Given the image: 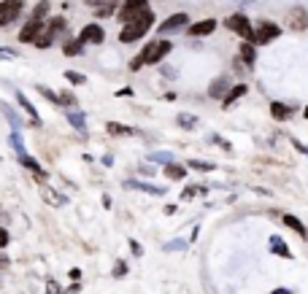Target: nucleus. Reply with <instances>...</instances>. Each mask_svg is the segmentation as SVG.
Wrapping results in <instances>:
<instances>
[{
	"instance_id": "1",
	"label": "nucleus",
	"mask_w": 308,
	"mask_h": 294,
	"mask_svg": "<svg viewBox=\"0 0 308 294\" xmlns=\"http://www.w3.org/2000/svg\"><path fill=\"white\" fill-rule=\"evenodd\" d=\"M170 49H173L170 41H149V43H146V49L130 62V70H140L144 65H157Z\"/></svg>"
},
{
	"instance_id": "2",
	"label": "nucleus",
	"mask_w": 308,
	"mask_h": 294,
	"mask_svg": "<svg viewBox=\"0 0 308 294\" xmlns=\"http://www.w3.org/2000/svg\"><path fill=\"white\" fill-rule=\"evenodd\" d=\"M152 24H154V14L152 11H144L138 19H132V22H127L122 32H119V41L122 43H132V41H138V38H144L146 32L152 30Z\"/></svg>"
},
{
	"instance_id": "3",
	"label": "nucleus",
	"mask_w": 308,
	"mask_h": 294,
	"mask_svg": "<svg viewBox=\"0 0 308 294\" xmlns=\"http://www.w3.org/2000/svg\"><path fill=\"white\" fill-rule=\"evenodd\" d=\"M224 27L232 30V32H238L244 41H252V43H254V27H252V22H249V19H246L244 14L227 16V19H224Z\"/></svg>"
},
{
	"instance_id": "4",
	"label": "nucleus",
	"mask_w": 308,
	"mask_h": 294,
	"mask_svg": "<svg viewBox=\"0 0 308 294\" xmlns=\"http://www.w3.org/2000/svg\"><path fill=\"white\" fill-rule=\"evenodd\" d=\"M144 11H149V0H124V5L119 8V22L127 24L132 19H138Z\"/></svg>"
},
{
	"instance_id": "5",
	"label": "nucleus",
	"mask_w": 308,
	"mask_h": 294,
	"mask_svg": "<svg viewBox=\"0 0 308 294\" xmlns=\"http://www.w3.org/2000/svg\"><path fill=\"white\" fill-rule=\"evenodd\" d=\"M24 8V0H0V27L11 24Z\"/></svg>"
},
{
	"instance_id": "6",
	"label": "nucleus",
	"mask_w": 308,
	"mask_h": 294,
	"mask_svg": "<svg viewBox=\"0 0 308 294\" xmlns=\"http://www.w3.org/2000/svg\"><path fill=\"white\" fill-rule=\"evenodd\" d=\"M41 30H44V19L30 16V19H28V24H24V27L19 30V41H22V43H36V41H38V35H41Z\"/></svg>"
},
{
	"instance_id": "7",
	"label": "nucleus",
	"mask_w": 308,
	"mask_h": 294,
	"mask_svg": "<svg viewBox=\"0 0 308 294\" xmlns=\"http://www.w3.org/2000/svg\"><path fill=\"white\" fill-rule=\"evenodd\" d=\"M281 35V27L273 22H262L257 30H254V43H270Z\"/></svg>"
},
{
	"instance_id": "8",
	"label": "nucleus",
	"mask_w": 308,
	"mask_h": 294,
	"mask_svg": "<svg viewBox=\"0 0 308 294\" xmlns=\"http://www.w3.org/2000/svg\"><path fill=\"white\" fill-rule=\"evenodd\" d=\"M82 38L84 43H103L106 41V30L100 27V24H86V27H82Z\"/></svg>"
},
{
	"instance_id": "9",
	"label": "nucleus",
	"mask_w": 308,
	"mask_h": 294,
	"mask_svg": "<svg viewBox=\"0 0 308 294\" xmlns=\"http://www.w3.org/2000/svg\"><path fill=\"white\" fill-rule=\"evenodd\" d=\"M16 100H19V105H22V108H24V113H30V119H32L30 124H32V127H41L44 122H41V116H38L36 105H32L28 97H24V92H22V89H16Z\"/></svg>"
},
{
	"instance_id": "10",
	"label": "nucleus",
	"mask_w": 308,
	"mask_h": 294,
	"mask_svg": "<svg viewBox=\"0 0 308 294\" xmlns=\"http://www.w3.org/2000/svg\"><path fill=\"white\" fill-rule=\"evenodd\" d=\"M186 22H190V16H186V14H173L170 19H165V22L160 24V32H173V30L184 27Z\"/></svg>"
},
{
	"instance_id": "11",
	"label": "nucleus",
	"mask_w": 308,
	"mask_h": 294,
	"mask_svg": "<svg viewBox=\"0 0 308 294\" xmlns=\"http://www.w3.org/2000/svg\"><path fill=\"white\" fill-rule=\"evenodd\" d=\"M290 27H292V30H306V27H308V14H306V8H292V11H290Z\"/></svg>"
},
{
	"instance_id": "12",
	"label": "nucleus",
	"mask_w": 308,
	"mask_h": 294,
	"mask_svg": "<svg viewBox=\"0 0 308 294\" xmlns=\"http://www.w3.org/2000/svg\"><path fill=\"white\" fill-rule=\"evenodd\" d=\"M216 30V22L214 19H203V22H195V24H190V35H211V32Z\"/></svg>"
},
{
	"instance_id": "13",
	"label": "nucleus",
	"mask_w": 308,
	"mask_h": 294,
	"mask_svg": "<svg viewBox=\"0 0 308 294\" xmlns=\"http://www.w3.org/2000/svg\"><path fill=\"white\" fill-rule=\"evenodd\" d=\"M127 186L130 189H140V192H146V195H165V189L162 186H154V184H144V181H127Z\"/></svg>"
},
{
	"instance_id": "14",
	"label": "nucleus",
	"mask_w": 308,
	"mask_h": 294,
	"mask_svg": "<svg viewBox=\"0 0 308 294\" xmlns=\"http://www.w3.org/2000/svg\"><path fill=\"white\" fill-rule=\"evenodd\" d=\"M0 113H3V116H6V119H8V124H11V127H14V132H16V130H22V119H19V116H16V111H14V108H11V105H6V103H0Z\"/></svg>"
},
{
	"instance_id": "15",
	"label": "nucleus",
	"mask_w": 308,
	"mask_h": 294,
	"mask_svg": "<svg viewBox=\"0 0 308 294\" xmlns=\"http://www.w3.org/2000/svg\"><path fill=\"white\" fill-rule=\"evenodd\" d=\"M240 59H244L249 68L257 62V51H254V43H252V41H244V43H240Z\"/></svg>"
},
{
	"instance_id": "16",
	"label": "nucleus",
	"mask_w": 308,
	"mask_h": 294,
	"mask_svg": "<svg viewBox=\"0 0 308 294\" xmlns=\"http://www.w3.org/2000/svg\"><path fill=\"white\" fill-rule=\"evenodd\" d=\"M270 116L276 119V122H284V119L292 116V108L284 103H270Z\"/></svg>"
},
{
	"instance_id": "17",
	"label": "nucleus",
	"mask_w": 308,
	"mask_h": 294,
	"mask_svg": "<svg viewBox=\"0 0 308 294\" xmlns=\"http://www.w3.org/2000/svg\"><path fill=\"white\" fill-rule=\"evenodd\" d=\"M244 95H246V84H238V86H232V89L224 95V100H222V103H224V108H230V105L236 103L238 97H244Z\"/></svg>"
},
{
	"instance_id": "18",
	"label": "nucleus",
	"mask_w": 308,
	"mask_h": 294,
	"mask_svg": "<svg viewBox=\"0 0 308 294\" xmlns=\"http://www.w3.org/2000/svg\"><path fill=\"white\" fill-rule=\"evenodd\" d=\"M165 176H168L170 181H184V178H186V170L182 168V165L170 162V165H165Z\"/></svg>"
},
{
	"instance_id": "19",
	"label": "nucleus",
	"mask_w": 308,
	"mask_h": 294,
	"mask_svg": "<svg viewBox=\"0 0 308 294\" xmlns=\"http://www.w3.org/2000/svg\"><path fill=\"white\" fill-rule=\"evenodd\" d=\"M176 122H178L182 130H195V127H198V116H195V113H178Z\"/></svg>"
},
{
	"instance_id": "20",
	"label": "nucleus",
	"mask_w": 308,
	"mask_h": 294,
	"mask_svg": "<svg viewBox=\"0 0 308 294\" xmlns=\"http://www.w3.org/2000/svg\"><path fill=\"white\" fill-rule=\"evenodd\" d=\"M284 224L290 227V230H294V232H298L300 238H306V227H303V222H300L298 216H292V213H286V216H284Z\"/></svg>"
},
{
	"instance_id": "21",
	"label": "nucleus",
	"mask_w": 308,
	"mask_h": 294,
	"mask_svg": "<svg viewBox=\"0 0 308 294\" xmlns=\"http://www.w3.org/2000/svg\"><path fill=\"white\" fill-rule=\"evenodd\" d=\"M62 51H65V54H68V57L84 54V41H82V38H76V41H68V43L62 46Z\"/></svg>"
},
{
	"instance_id": "22",
	"label": "nucleus",
	"mask_w": 308,
	"mask_h": 294,
	"mask_svg": "<svg viewBox=\"0 0 308 294\" xmlns=\"http://www.w3.org/2000/svg\"><path fill=\"white\" fill-rule=\"evenodd\" d=\"M232 86H230V81L227 78H219V81H214V86H211V97H222L224 100V92H230Z\"/></svg>"
},
{
	"instance_id": "23",
	"label": "nucleus",
	"mask_w": 308,
	"mask_h": 294,
	"mask_svg": "<svg viewBox=\"0 0 308 294\" xmlns=\"http://www.w3.org/2000/svg\"><path fill=\"white\" fill-rule=\"evenodd\" d=\"M68 122H70L73 127H76L78 132H86V116H84V113H78V111H70V113H68Z\"/></svg>"
},
{
	"instance_id": "24",
	"label": "nucleus",
	"mask_w": 308,
	"mask_h": 294,
	"mask_svg": "<svg viewBox=\"0 0 308 294\" xmlns=\"http://www.w3.org/2000/svg\"><path fill=\"white\" fill-rule=\"evenodd\" d=\"M8 143H11V149H14L19 157H28V154H24V140H22V135H19V130H16V132H11Z\"/></svg>"
},
{
	"instance_id": "25",
	"label": "nucleus",
	"mask_w": 308,
	"mask_h": 294,
	"mask_svg": "<svg viewBox=\"0 0 308 294\" xmlns=\"http://www.w3.org/2000/svg\"><path fill=\"white\" fill-rule=\"evenodd\" d=\"M106 127H108L111 135H132V132H136L132 127H124V124H119V122H108Z\"/></svg>"
},
{
	"instance_id": "26",
	"label": "nucleus",
	"mask_w": 308,
	"mask_h": 294,
	"mask_svg": "<svg viewBox=\"0 0 308 294\" xmlns=\"http://www.w3.org/2000/svg\"><path fill=\"white\" fill-rule=\"evenodd\" d=\"M60 30H65V19H62V16H54V19L49 22V30H46V35H49V38H54Z\"/></svg>"
},
{
	"instance_id": "27",
	"label": "nucleus",
	"mask_w": 308,
	"mask_h": 294,
	"mask_svg": "<svg viewBox=\"0 0 308 294\" xmlns=\"http://www.w3.org/2000/svg\"><path fill=\"white\" fill-rule=\"evenodd\" d=\"M149 162H165V165H170L173 162V154H170V151H154V154H149Z\"/></svg>"
},
{
	"instance_id": "28",
	"label": "nucleus",
	"mask_w": 308,
	"mask_h": 294,
	"mask_svg": "<svg viewBox=\"0 0 308 294\" xmlns=\"http://www.w3.org/2000/svg\"><path fill=\"white\" fill-rule=\"evenodd\" d=\"M270 249H273V251H278L284 259H290V257H292V254H290V249H286V246L281 243V238H270Z\"/></svg>"
},
{
	"instance_id": "29",
	"label": "nucleus",
	"mask_w": 308,
	"mask_h": 294,
	"mask_svg": "<svg viewBox=\"0 0 308 294\" xmlns=\"http://www.w3.org/2000/svg\"><path fill=\"white\" fill-rule=\"evenodd\" d=\"M65 78H68L70 84H76V86L86 84V76H84V73H78V70H65Z\"/></svg>"
},
{
	"instance_id": "30",
	"label": "nucleus",
	"mask_w": 308,
	"mask_h": 294,
	"mask_svg": "<svg viewBox=\"0 0 308 294\" xmlns=\"http://www.w3.org/2000/svg\"><path fill=\"white\" fill-rule=\"evenodd\" d=\"M190 168H192V170H200V173H211V170H214V162H203V159H190Z\"/></svg>"
},
{
	"instance_id": "31",
	"label": "nucleus",
	"mask_w": 308,
	"mask_h": 294,
	"mask_svg": "<svg viewBox=\"0 0 308 294\" xmlns=\"http://www.w3.org/2000/svg\"><path fill=\"white\" fill-rule=\"evenodd\" d=\"M19 165H24V168H28V170H32V173H36V176H38V173H44V170H41V165H38L32 157H19Z\"/></svg>"
},
{
	"instance_id": "32",
	"label": "nucleus",
	"mask_w": 308,
	"mask_h": 294,
	"mask_svg": "<svg viewBox=\"0 0 308 294\" xmlns=\"http://www.w3.org/2000/svg\"><path fill=\"white\" fill-rule=\"evenodd\" d=\"M46 14H49V0H41V3L36 5V11H32V16H36V19H46Z\"/></svg>"
},
{
	"instance_id": "33",
	"label": "nucleus",
	"mask_w": 308,
	"mask_h": 294,
	"mask_svg": "<svg viewBox=\"0 0 308 294\" xmlns=\"http://www.w3.org/2000/svg\"><path fill=\"white\" fill-rule=\"evenodd\" d=\"M36 86H38V84H36ZM38 92H41V95H44L46 100H52V103H54V105H60V95H57V92L46 89V86H38Z\"/></svg>"
},
{
	"instance_id": "34",
	"label": "nucleus",
	"mask_w": 308,
	"mask_h": 294,
	"mask_svg": "<svg viewBox=\"0 0 308 294\" xmlns=\"http://www.w3.org/2000/svg\"><path fill=\"white\" fill-rule=\"evenodd\" d=\"M52 41H54V38H49V35H46V32H44V35H38L36 46H38V49H49V46H52Z\"/></svg>"
},
{
	"instance_id": "35",
	"label": "nucleus",
	"mask_w": 308,
	"mask_h": 294,
	"mask_svg": "<svg viewBox=\"0 0 308 294\" xmlns=\"http://www.w3.org/2000/svg\"><path fill=\"white\" fill-rule=\"evenodd\" d=\"M76 105V97L70 95V92H60V105Z\"/></svg>"
},
{
	"instance_id": "36",
	"label": "nucleus",
	"mask_w": 308,
	"mask_h": 294,
	"mask_svg": "<svg viewBox=\"0 0 308 294\" xmlns=\"http://www.w3.org/2000/svg\"><path fill=\"white\" fill-rule=\"evenodd\" d=\"M184 246H186L184 240H170V243L162 246V249H165V251H178V249H184Z\"/></svg>"
},
{
	"instance_id": "37",
	"label": "nucleus",
	"mask_w": 308,
	"mask_h": 294,
	"mask_svg": "<svg viewBox=\"0 0 308 294\" xmlns=\"http://www.w3.org/2000/svg\"><path fill=\"white\" fill-rule=\"evenodd\" d=\"M122 276H127V265L116 262V265H114V278H122Z\"/></svg>"
},
{
	"instance_id": "38",
	"label": "nucleus",
	"mask_w": 308,
	"mask_h": 294,
	"mask_svg": "<svg viewBox=\"0 0 308 294\" xmlns=\"http://www.w3.org/2000/svg\"><path fill=\"white\" fill-rule=\"evenodd\" d=\"M111 11H114V3H106V5H100V8H95V14L98 16H108Z\"/></svg>"
},
{
	"instance_id": "39",
	"label": "nucleus",
	"mask_w": 308,
	"mask_h": 294,
	"mask_svg": "<svg viewBox=\"0 0 308 294\" xmlns=\"http://www.w3.org/2000/svg\"><path fill=\"white\" fill-rule=\"evenodd\" d=\"M16 49H0V59H16Z\"/></svg>"
},
{
	"instance_id": "40",
	"label": "nucleus",
	"mask_w": 308,
	"mask_h": 294,
	"mask_svg": "<svg viewBox=\"0 0 308 294\" xmlns=\"http://www.w3.org/2000/svg\"><path fill=\"white\" fill-rule=\"evenodd\" d=\"M8 240H11L8 230H3V227H0V249H6V246H8Z\"/></svg>"
},
{
	"instance_id": "41",
	"label": "nucleus",
	"mask_w": 308,
	"mask_h": 294,
	"mask_svg": "<svg viewBox=\"0 0 308 294\" xmlns=\"http://www.w3.org/2000/svg\"><path fill=\"white\" fill-rule=\"evenodd\" d=\"M198 192H203V189H192V186H190V189H184V192H182V200H192V197L198 195Z\"/></svg>"
},
{
	"instance_id": "42",
	"label": "nucleus",
	"mask_w": 308,
	"mask_h": 294,
	"mask_svg": "<svg viewBox=\"0 0 308 294\" xmlns=\"http://www.w3.org/2000/svg\"><path fill=\"white\" fill-rule=\"evenodd\" d=\"M86 5H92V8H100V5H106V3H114V0H84Z\"/></svg>"
},
{
	"instance_id": "43",
	"label": "nucleus",
	"mask_w": 308,
	"mask_h": 294,
	"mask_svg": "<svg viewBox=\"0 0 308 294\" xmlns=\"http://www.w3.org/2000/svg\"><path fill=\"white\" fill-rule=\"evenodd\" d=\"M46 289H49V294H57L60 292V284H57V281H49V284H46Z\"/></svg>"
},
{
	"instance_id": "44",
	"label": "nucleus",
	"mask_w": 308,
	"mask_h": 294,
	"mask_svg": "<svg viewBox=\"0 0 308 294\" xmlns=\"http://www.w3.org/2000/svg\"><path fill=\"white\" fill-rule=\"evenodd\" d=\"M130 249H132V254H136V257H140V254H144V249H140L136 240H130Z\"/></svg>"
},
{
	"instance_id": "45",
	"label": "nucleus",
	"mask_w": 308,
	"mask_h": 294,
	"mask_svg": "<svg viewBox=\"0 0 308 294\" xmlns=\"http://www.w3.org/2000/svg\"><path fill=\"white\" fill-rule=\"evenodd\" d=\"M140 173H144V176H154V168H152V165H144V168H140Z\"/></svg>"
},
{
	"instance_id": "46",
	"label": "nucleus",
	"mask_w": 308,
	"mask_h": 294,
	"mask_svg": "<svg viewBox=\"0 0 308 294\" xmlns=\"http://www.w3.org/2000/svg\"><path fill=\"white\" fill-rule=\"evenodd\" d=\"M124 95H132L130 86H124V89H119V92H116V97H124Z\"/></svg>"
},
{
	"instance_id": "47",
	"label": "nucleus",
	"mask_w": 308,
	"mask_h": 294,
	"mask_svg": "<svg viewBox=\"0 0 308 294\" xmlns=\"http://www.w3.org/2000/svg\"><path fill=\"white\" fill-rule=\"evenodd\" d=\"M303 113H306V119H308V108H306V111H303Z\"/></svg>"
}]
</instances>
